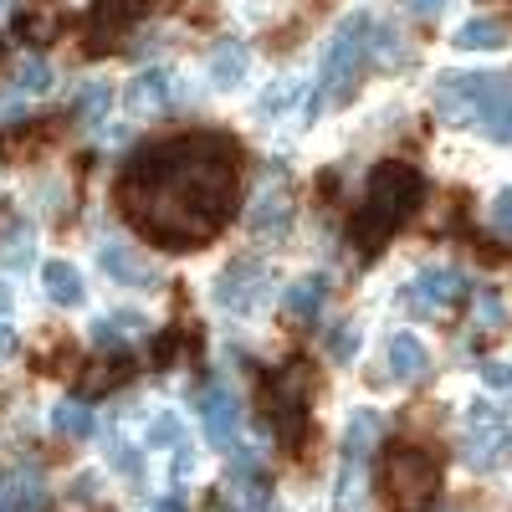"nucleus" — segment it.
I'll list each match as a JSON object with an SVG mask.
<instances>
[{
	"instance_id": "f257e3e1",
	"label": "nucleus",
	"mask_w": 512,
	"mask_h": 512,
	"mask_svg": "<svg viewBox=\"0 0 512 512\" xmlns=\"http://www.w3.org/2000/svg\"><path fill=\"white\" fill-rule=\"evenodd\" d=\"M425 200V180L415 164H400V159H384L374 175H369V190H364V205L354 216V241L364 251H379L390 241Z\"/></svg>"
},
{
	"instance_id": "f03ea898",
	"label": "nucleus",
	"mask_w": 512,
	"mask_h": 512,
	"mask_svg": "<svg viewBox=\"0 0 512 512\" xmlns=\"http://www.w3.org/2000/svg\"><path fill=\"white\" fill-rule=\"evenodd\" d=\"M374 16L354 11L333 26L328 47H323V62H318V93L308 98V118L328 113V108H344L354 93H359V77L364 67L374 62Z\"/></svg>"
},
{
	"instance_id": "7ed1b4c3",
	"label": "nucleus",
	"mask_w": 512,
	"mask_h": 512,
	"mask_svg": "<svg viewBox=\"0 0 512 512\" xmlns=\"http://www.w3.org/2000/svg\"><path fill=\"white\" fill-rule=\"evenodd\" d=\"M512 98L507 72H441L436 77V108L446 123H487Z\"/></svg>"
},
{
	"instance_id": "20e7f679",
	"label": "nucleus",
	"mask_w": 512,
	"mask_h": 512,
	"mask_svg": "<svg viewBox=\"0 0 512 512\" xmlns=\"http://www.w3.org/2000/svg\"><path fill=\"white\" fill-rule=\"evenodd\" d=\"M384 482L400 507H431V497L441 492V461L420 446H400L384 466Z\"/></svg>"
},
{
	"instance_id": "39448f33",
	"label": "nucleus",
	"mask_w": 512,
	"mask_h": 512,
	"mask_svg": "<svg viewBox=\"0 0 512 512\" xmlns=\"http://www.w3.org/2000/svg\"><path fill=\"white\" fill-rule=\"evenodd\" d=\"M200 431L216 451H231L241 441V400L231 384H210L200 395Z\"/></svg>"
},
{
	"instance_id": "423d86ee",
	"label": "nucleus",
	"mask_w": 512,
	"mask_h": 512,
	"mask_svg": "<svg viewBox=\"0 0 512 512\" xmlns=\"http://www.w3.org/2000/svg\"><path fill=\"white\" fill-rule=\"evenodd\" d=\"M149 6H154V0H98L93 16H88V52L103 57L113 47V36H123L134 21L149 16Z\"/></svg>"
},
{
	"instance_id": "0eeeda50",
	"label": "nucleus",
	"mask_w": 512,
	"mask_h": 512,
	"mask_svg": "<svg viewBox=\"0 0 512 512\" xmlns=\"http://www.w3.org/2000/svg\"><path fill=\"white\" fill-rule=\"evenodd\" d=\"M461 292H466V277L456 267H425L405 287V303H410V313H446L451 303H461Z\"/></svg>"
},
{
	"instance_id": "6e6552de",
	"label": "nucleus",
	"mask_w": 512,
	"mask_h": 512,
	"mask_svg": "<svg viewBox=\"0 0 512 512\" xmlns=\"http://www.w3.org/2000/svg\"><path fill=\"white\" fill-rule=\"evenodd\" d=\"M98 267H103V277L108 282H118V287H154L159 282V272H154V262L144 251H134V246H123V241H103L98 246Z\"/></svg>"
},
{
	"instance_id": "1a4fd4ad",
	"label": "nucleus",
	"mask_w": 512,
	"mask_h": 512,
	"mask_svg": "<svg viewBox=\"0 0 512 512\" xmlns=\"http://www.w3.org/2000/svg\"><path fill=\"white\" fill-rule=\"evenodd\" d=\"M246 231L262 236V241H282V236L292 231V200H287V190L267 185L262 195H256L251 216H246Z\"/></svg>"
},
{
	"instance_id": "9d476101",
	"label": "nucleus",
	"mask_w": 512,
	"mask_h": 512,
	"mask_svg": "<svg viewBox=\"0 0 512 512\" xmlns=\"http://www.w3.org/2000/svg\"><path fill=\"white\" fill-rule=\"evenodd\" d=\"M512 456V431L502 420L492 425H472V441H466V461L477 466V472H492V466H502Z\"/></svg>"
},
{
	"instance_id": "9b49d317",
	"label": "nucleus",
	"mask_w": 512,
	"mask_h": 512,
	"mask_svg": "<svg viewBox=\"0 0 512 512\" xmlns=\"http://www.w3.org/2000/svg\"><path fill=\"white\" fill-rule=\"evenodd\" d=\"M323 303H328V277H323V272L297 277V282L282 292V313H287V318H297V323H318Z\"/></svg>"
},
{
	"instance_id": "f8f14e48",
	"label": "nucleus",
	"mask_w": 512,
	"mask_h": 512,
	"mask_svg": "<svg viewBox=\"0 0 512 512\" xmlns=\"http://www.w3.org/2000/svg\"><path fill=\"white\" fill-rule=\"evenodd\" d=\"M390 374H395L400 384H415V379L431 374V349H425L410 328L390 338Z\"/></svg>"
},
{
	"instance_id": "ddd939ff",
	"label": "nucleus",
	"mask_w": 512,
	"mask_h": 512,
	"mask_svg": "<svg viewBox=\"0 0 512 512\" xmlns=\"http://www.w3.org/2000/svg\"><path fill=\"white\" fill-rule=\"evenodd\" d=\"M41 292H47L57 308H77L82 297H88V287H82V272H77L72 262H62V256H52V262L41 267Z\"/></svg>"
},
{
	"instance_id": "4468645a",
	"label": "nucleus",
	"mask_w": 512,
	"mask_h": 512,
	"mask_svg": "<svg viewBox=\"0 0 512 512\" xmlns=\"http://www.w3.org/2000/svg\"><path fill=\"white\" fill-rule=\"evenodd\" d=\"M169 93H175V77H169L164 67H154V72H139L134 77V88H128V108L134 113H164L169 108Z\"/></svg>"
},
{
	"instance_id": "2eb2a0df",
	"label": "nucleus",
	"mask_w": 512,
	"mask_h": 512,
	"mask_svg": "<svg viewBox=\"0 0 512 512\" xmlns=\"http://www.w3.org/2000/svg\"><path fill=\"white\" fill-rule=\"evenodd\" d=\"M507 36H512V26L507 21H497V16H472L466 26H456V47L461 52H497V47H507Z\"/></svg>"
},
{
	"instance_id": "dca6fc26",
	"label": "nucleus",
	"mask_w": 512,
	"mask_h": 512,
	"mask_svg": "<svg viewBox=\"0 0 512 512\" xmlns=\"http://www.w3.org/2000/svg\"><path fill=\"white\" fill-rule=\"evenodd\" d=\"M379 431H384V420H379L374 410L349 415V431H344V466H364V456L374 451Z\"/></svg>"
},
{
	"instance_id": "f3484780",
	"label": "nucleus",
	"mask_w": 512,
	"mask_h": 512,
	"mask_svg": "<svg viewBox=\"0 0 512 512\" xmlns=\"http://www.w3.org/2000/svg\"><path fill=\"white\" fill-rule=\"evenodd\" d=\"M251 72V52H246V41H221L216 52H210V82L216 88H236V82Z\"/></svg>"
},
{
	"instance_id": "a211bd4d",
	"label": "nucleus",
	"mask_w": 512,
	"mask_h": 512,
	"mask_svg": "<svg viewBox=\"0 0 512 512\" xmlns=\"http://www.w3.org/2000/svg\"><path fill=\"white\" fill-rule=\"evenodd\" d=\"M52 431L57 436H72V441H88L93 436V410L82 400H57L52 405Z\"/></svg>"
},
{
	"instance_id": "6ab92c4d",
	"label": "nucleus",
	"mask_w": 512,
	"mask_h": 512,
	"mask_svg": "<svg viewBox=\"0 0 512 512\" xmlns=\"http://www.w3.org/2000/svg\"><path fill=\"white\" fill-rule=\"evenodd\" d=\"M72 108H77V118H82V123H98V118L113 108V88H108V82H88V88L77 93V103H72Z\"/></svg>"
},
{
	"instance_id": "aec40b11",
	"label": "nucleus",
	"mask_w": 512,
	"mask_h": 512,
	"mask_svg": "<svg viewBox=\"0 0 512 512\" xmlns=\"http://www.w3.org/2000/svg\"><path fill=\"white\" fill-rule=\"evenodd\" d=\"M323 349H328V359H333V364H354V359H359V349H364V338H359V328H354V323H338V328L328 333V344H323Z\"/></svg>"
},
{
	"instance_id": "412c9836",
	"label": "nucleus",
	"mask_w": 512,
	"mask_h": 512,
	"mask_svg": "<svg viewBox=\"0 0 512 512\" xmlns=\"http://www.w3.org/2000/svg\"><path fill=\"white\" fill-rule=\"evenodd\" d=\"M180 441H185V420H180L175 410H159V415L149 420V446L164 451V446H180Z\"/></svg>"
},
{
	"instance_id": "4be33fe9",
	"label": "nucleus",
	"mask_w": 512,
	"mask_h": 512,
	"mask_svg": "<svg viewBox=\"0 0 512 512\" xmlns=\"http://www.w3.org/2000/svg\"><path fill=\"white\" fill-rule=\"evenodd\" d=\"M477 328H482V333L507 328V303H502V292H482V297H477Z\"/></svg>"
},
{
	"instance_id": "5701e85b",
	"label": "nucleus",
	"mask_w": 512,
	"mask_h": 512,
	"mask_svg": "<svg viewBox=\"0 0 512 512\" xmlns=\"http://www.w3.org/2000/svg\"><path fill=\"white\" fill-rule=\"evenodd\" d=\"M52 88V67L41 57H26V67L16 72V93H47Z\"/></svg>"
},
{
	"instance_id": "b1692460",
	"label": "nucleus",
	"mask_w": 512,
	"mask_h": 512,
	"mask_svg": "<svg viewBox=\"0 0 512 512\" xmlns=\"http://www.w3.org/2000/svg\"><path fill=\"white\" fill-rule=\"evenodd\" d=\"M292 98H297V82H272V88H267V98L262 103H256V113H262V118H282L287 108H292Z\"/></svg>"
},
{
	"instance_id": "393cba45",
	"label": "nucleus",
	"mask_w": 512,
	"mask_h": 512,
	"mask_svg": "<svg viewBox=\"0 0 512 512\" xmlns=\"http://www.w3.org/2000/svg\"><path fill=\"white\" fill-rule=\"evenodd\" d=\"M113 466H118V477H123L128 487H139V482H144V466H139V451H134V446L113 441Z\"/></svg>"
},
{
	"instance_id": "a878e982",
	"label": "nucleus",
	"mask_w": 512,
	"mask_h": 512,
	"mask_svg": "<svg viewBox=\"0 0 512 512\" xmlns=\"http://www.w3.org/2000/svg\"><path fill=\"white\" fill-rule=\"evenodd\" d=\"M482 134H487V139H497V144H512V98H507V103L482 123Z\"/></svg>"
},
{
	"instance_id": "bb28decb",
	"label": "nucleus",
	"mask_w": 512,
	"mask_h": 512,
	"mask_svg": "<svg viewBox=\"0 0 512 512\" xmlns=\"http://www.w3.org/2000/svg\"><path fill=\"white\" fill-rule=\"evenodd\" d=\"M67 497H72V502H77V507H93V502H98V497H103V482H98V477H93V472H82V477H77V482H72V487H67Z\"/></svg>"
},
{
	"instance_id": "cd10ccee",
	"label": "nucleus",
	"mask_w": 512,
	"mask_h": 512,
	"mask_svg": "<svg viewBox=\"0 0 512 512\" xmlns=\"http://www.w3.org/2000/svg\"><path fill=\"white\" fill-rule=\"evenodd\" d=\"M482 384H487V390H497V395H507V390H512V364L487 359V364H482Z\"/></svg>"
},
{
	"instance_id": "c85d7f7f",
	"label": "nucleus",
	"mask_w": 512,
	"mask_h": 512,
	"mask_svg": "<svg viewBox=\"0 0 512 512\" xmlns=\"http://www.w3.org/2000/svg\"><path fill=\"white\" fill-rule=\"evenodd\" d=\"M492 231L512 236V190H502V195L492 200Z\"/></svg>"
},
{
	"instance_id": "c756f323",
	"label": "nucleus",
	"mask_w": 512,
	"mask_h": 512,
	"mask_svg": "<svg viewBox=\"0 0 512 512\" xmlns=\"http://www.w3.org/2000/svg\"><path fill=\"white\" fill-rule=\"evenodd\" d=\"M180 354V333H159V344H154V364H175Z\"/></svg>"
},
{
	"instance_id": "7c9ffc66",
	"label": "nucleus",
	"mask_w": 512,
	"mask_h": 512,
	"mask_svg": "<svg viewBox=\"0 0 512 512\" xmlns=\"http://www.w3.org/2000/svg\"><path fill=\"white\" fill-rule=\"evenodd\" d=\"M16 349H21V333H16L11 323H0V359H11Z\"/></svg>"
},
{
	"instance_id": "2f4dec72",
	"label": "nucleus",
	"mask_w": 512,
	"mask_h": 512,
	"mask_svg": "<svg viewBox=\"0 0 512 512\" xmlns=\"http://www.w3.org/2000/svg\"><path fill=\"white\" fill-rule=\"evenodd\" d=\"M441 6H446V0H410V11H415V16H436Z\"/></svg>"
},
{
	"instance_id": "473e14b6",
	"label": "nucleus",
	"mask_w": 512,
	"mask_h": 512,
	"mask_svg": "<svg viewBox=\"0 0 512 512\" xmlns=\"http://www.w3.org/2000/svg\"><path fill=\"white\" fill-rule=\"evenodd\" d=\"M149 512H185V502H180V497H159Z\"/></svg>"
},
{
	"instance_id": "72a5a7b5",
	"label": "nucleus",
	"mask_w": 512,
	"mask_h": 512,
	"mask_svg": "<svg viewBox=\"0 0 512 512\" xmlns=\"http://www.w3.org/2000/svg\"><path fill=\"white\" fill-rule=\"evenodd\" d=\"M0 313H11V287L0 282Z\"/></svg>"
},
{
	"instance_id": "f704fd0d",
	"label": "nucleus",
	"mask_w": 512,
	"mask_h": 512,
	"mask_svg": "<svg viewBox=\"0 0 512 512\" xmlns=\"http://www.w3.org/2000/svg\"><path fill=\"white\" fill-rule=\"evenodd\" d=\"M0 57H6V36H0Z\"/></svg>"
},
{
	"instance_id": "c9c22d12",
	"label": "nucleus",
	"mask_w": 512,
	"mask_h": 512,
	"mask_svg": "<svg viewBox=\"0 0 512 512\" xmlns=\"http://www.w3.org/2000/svg\"><path fill=\"white\" fill-rule=\"evenodd\" d=\"M0 6H11V0H0Z\"/></svg>"
}]
</instances>
